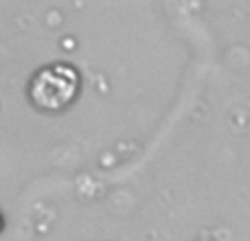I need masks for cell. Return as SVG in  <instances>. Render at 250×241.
Segmentation results:
<instances>
[{
	"label": "cell",
	"instance_id": "cell-1",
	"mask_svg": "<svg viewBox=\"0 0 250 241\" xmlns=\"http://www.w3.org/2000/svg\"><path fill=\"white\" fill-rule=\"evenodd\" d=\"M79 92V73L75 66L55 61L31 77L29 99L42 112H60L68 108Z\"/></svg>",
	"mask_w": 250,
	"mask_h": 241
}]
</instances>
